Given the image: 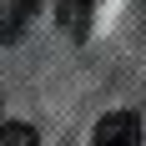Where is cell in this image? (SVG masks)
Here are the masks:
<instances>
[{"mask_svg": "<svg viewBox=\"0 0 146 146\" xmlns=\"http://www.w3.org/2000/svg\"><path fill=\"white\" fill-rule=\"evenodd\" d=\"M15 10H20V15H30V10H35V0H15Z\"/></svg>", "mask_w": 146, "mask_h": 146, "instance_id": "obj_4", "label": "cell"}, {"mask_svg": "<svg viewBox=\"0 0 146 146\" xmlns=\"http://www.w3.org/2000/svg\"><path fill=\"white\" fill-rule=\"evenodd\" d=\"M91 146H141V116L136 111H111L96 121Z\"/></svg>", "mask_w": 146, "mask_h": 146, "instance_id": "obj_1", "label": "cell"}, {"mask_svg": "<svg viewBox=\"0 0 146 146\" xmlns=\"http://www.w3.org/2000/svg\"><path fill=\"white\" fill-rule=\"evenodd\" d=\"M91 5L96 0H56V25L71 35V40H86L91 30Z\"/></svg>", "mask_w": 146, "mask_h": 146, "instance_id": "obj_2", "label": "cell"}, {"mask_svg": "<svg viewBox=\"0 0 146 146\" xmlns=\"http://www.w3.org/2000/svg\"><path fill=\"white\" fill-rule=\"evenodd\" d=\"M0 146H40L35 126H0Z\"/></svg>", "mask_w": 146, "mask_h": 146, "instance_id": "obj_3", "label": "cell"}]
</instances>
